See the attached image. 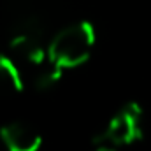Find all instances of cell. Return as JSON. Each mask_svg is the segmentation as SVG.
Segmentation results:
<instances>
[{"instance_id": "3", "label": "cell", "mask_w": 151, "mask_h": 151, "mask_svg": "<svg viewBox=\"0 0 151 151\" xmlns=\"http://www.w3.org/2000/svg\"><path fill=\"white\" fill-rule=\"evenodd\" d=\"M0 141L5 151H39L42 135L23 121H11L0 128Z\"/></svg>"}, {"instance_id": "6", "label": "cell", "mask_w": 151, "mask_h": 151, "mask_svg": "<svg viewBox=\"0 0 151 151\" xmlns=\"http://www.w3.org/2000/svg\"><path fill=\"white\" fill-rule=\"evenodd\" d=\"M95 151H116V148L111 146V144H99L95 148Z\"/></svg>"}, {"instance_id": "5", "label": "cell", "mask_w": 151, "mask_h": 151, "mask_svg": "<svg viewBox=\"0 0 151 151\" xmlns=\"http://www.w3.org/2000/svg\"><path fill=\"white\" fill-rule=\"evenodd\" d=\"M62 76H63V69L49 62V67L40 65V70L34 76L32 84L37 91H49L62 81Z\"/></svg>"}, {"instance_id": "4", "label": "cell", "mask_w": 151, "mask_h": 151, "mask_svg": "<svg viewBox=\"0 0 151 151\" xmlns=\"http://www.w3.org/2000/svg\"><path fill=\"white\" fill-rule=\"evenodd\" d=\"M23 88H25V81L18 63L9 56L0 55V91L18 93L23 91Z\"/></svg>"}, {"instance_id": "1", "label": "cell", "mask_w": 151, "mask_h": 151, "mask_svg": "<svg viewBox=\"0 0 151 151\" xmlns=\"http://www.w3.org/2000/svg\"><path fill=\"white\" fill-rule=\"evenodd\" d=\"M97 42L95 27L90 21H77L51 39L47 46L49 62L65 69H74L83 65L90 56Z\"/></svg>"}, {"instance_id": "2", "label": "cell", "mask_w": 151, "mask_h": 151, "mask_svg": "<svg viewBox=\"0 0 151 151\" xmlns=\"http://www.w3.org/2000/svg\"><path fill=\"white\" fill-rule=\"evenodd\" d=\"M141 135H142V109L139 104L128 102L109 119L104 130H100L93 137V142L97 146L111 144L118 148L139 141Z\"/></svg>"}]
</instances>
